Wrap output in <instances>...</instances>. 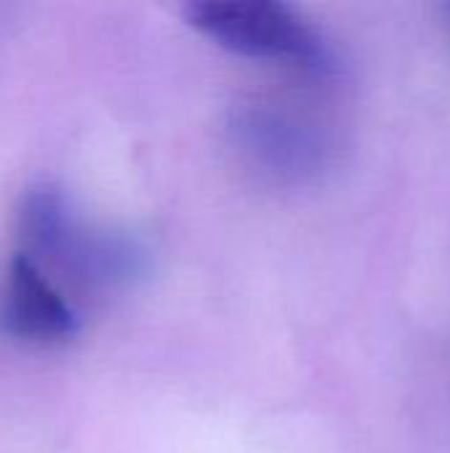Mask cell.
<instances>
[{
  "label": "cell",
  "mask_w": 450,
  "mask_h": 453,
  "mask_svg": "<svg viewBox=\"0 0 450 453\" xmlns=\"http://www.w3.org/2000/svg\"><path fill=\"white\" fill-rule=\"evenodd\" d=\"M249 151L286 173H305L324 162V143L297 117L271 109H252L236 125Z\"/></svg>",
  "instance_id": "obj_4"
},
{
  "label": "cell",
  "mask_w": 450,
  "mask_h": 453,
  "mask_svg": "<svg viewBox=\"0 0 450 453\" xmlns=\"http://www.w3.org/2000/svg\"><path fill=\"white\" fill-rule=\"evenodd\" d=\"M19 228L29 257L50 260L80 281L122 284L138 279L149 265V255L135 239L82 226L53 186H37L27 194Z\"/></svg>",
  "instance_id": "obj_2"
},
{
  "label": "cell",
  "mask_w": 450,
  "mask_h": 453,
  "mask_svg": "<svg viewBox=\"0 0 450 453\" xmlns=\"http://www.w3.org/2000/svg\"><path fill=\"white\" fill-rule=\"evenodd\" d=\"M5 332L32 342H61L77 334V313L61 292L42 276L40 263L19 252L8 263L5 292L0 305Z\"/></svg>",
  "instance_id": "obj_3"
},
{
  "label": "cell",
  "mask_w": 450,
  "mask_h": 453,
  "mask_svg": "<svg viewBox=\"0 0 450 453\" xmlns=\"http://www.w3.org/2000/svg\"><path fill=\"white\" fill-rule=\"evenodd\" d=\"M448 13H450V5H448Z\"/></svg>",
  "instance_id": "obj_5"
},
{
  "label": "cell",
  "mask_w": 450,
  "mask_h": 453,
  "mask_svg": "<svg viewBox=\"0 0 450 453\" xmlns=\"http://www.w3.org/2000/svg\"><path fill=\"white\" fill-rule=\"evenodd\" d=\"M186 21L225 50L278 61L310 74L339 72L334 45L292 5L276 0H196Z\"/></svg>",
  "instance_id": "obj_1"
}]
</instances>
